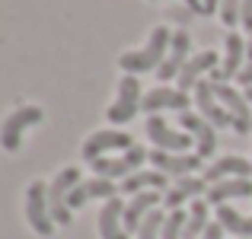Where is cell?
<instances>
[{"mask_svg": "<svg viewBox=\"0 0 252 239\" xmlns=\"http://www.w3.org/2000/svg\"><path fill=\"white\" fill-rule=\"evenodd\" d=\"M134 147V141H131V134H125V131H96V134L86 137L83 144V159L86 163H96V159H102L109 150H131Z\"/></svg>", "mask_w": 252, "mask_h": 239, "instance_id": "obj_9", "label": "cell"}, {"mask_svg": "<svg viewBox=\"0 0 252 239\" xmlns=\"http://www.w3.org/2000/svg\"><path fill=\"white\" fill-rule=\"evenodd\" d=\"M211 70H217V55H214V51H201V55L189 58V64L182 67V74L176 77L179 90H182V92L195 90V86L201 83V74H211Z\"/></svg>", "mask_w": 252, "mask_h": 239, "instance_id": "obj_20", "label": "cell"}, {"mask_svg": "<svg viewBox=\"0 0 252 239\" xmlns=\"http://www.w3.org/2000/svg\"><path fill=\"white\" fill-rule=\"evenodd\" d=\"M150 163L154 169H160L163 176H191L195 169H201V156L198 153H169V150H150Z\"/></svg>", "mask_w": 252, "mask_h": 239, "instance_id": "obj_12", "label": "cell"}, {"mask_svg": "<svg viewBox=\"0 0 252 239\" xmlns=\"http://www.w3.org/2000/svg\"><path fill=\"white\" fill-rule=\"evenodd\" d=\"M227 55H223V64L217 70H211V83H227V80H233V77H240V70H243V64H246V38L243 35H236V32H230L227 38Z\"/></svg>", "mask_w": 252, "mask_h": 239, "instance_id": "obj_11", "label": "cell"}, {"mask_svg": "<svg viewBox=\"0 0 252 239\" xmlns=\"http://www.w3.org/2000/svg\"><path fill=\"white\" fill-rule=\"evenodd\" d=\"M185 220H189V210H169L166 214V223H163V239H182V230H185Z\"/></svg>", "mask_w": 252, "mask_h": 239, "instance_id": "obj_27", "label": "cell"}, {"mask_svg": "<svg viewBox=\"0 0 252 239\" xmlns=\"http://www.w3.org/2000/svg\"><path fill=\"white\" fill-rule=\"evenodd\" d=\"M189 32H172V42H169V51H166V61L160 64V70H157V77L163 80V83H169L172 77L182 74V67L189 64Z\"/></svg>", "mask_w": 252, "mask_h": 239, "instance_id": "obj_14", "label": "cell"}, {"mask_svg": "<svg viewBox=\"0 0 252 239\" xmlns=\"http://www.w3.org/2000/svg\"><path fill=\"white\" fill-rule=\"evenodd\" d=\"M169 42H172V32L166 26H157L150 32V42L144 45L141 51H125L118 58V67L125 74H147V70H160V64L166 61V51H169Z\"/></svg>", "mask_w": 252, "mask_h": 239, "instance_id": "obj_1", "label": "cell"}, {"mask_svg": "<svg viewBox=\"0 0 252 239\" xmlns=\"http://www.w3.org/2000/svg\"><path fill=\"white\" fill-rule=\"evenodd\" d=\"M163 223H166L163 210H150V214L144 217L141 230H137V239H163Z\"/></svg>", "mask_w": 252, "mask_h": 239, "instance_id": "obj_26", "label": "cell"}, {"mask_svg": "<svg viewBox=\"0 0 252 239\" xmlns=\"http://www.w3.org/2000/svg\"><path fill=\"white\" fill-rule=\"evenodd\" d=\"M240 13H243V0H220V23L227 29H233L240 23Z\"/></svg>", "mask_w": 252, "mask_h": 239, "instance_id": "obj_28", "label": "cell"}, {"mask_svg": "<svg viewBox=\"0 0 252 239\" xmlns=\"http://www.w3.org/2000/svg\"><path fill=\"white\" fill-rule=\"evenodd\" d=\"M42 118H45V112L38 109V105H23V109H16L10 118H3V128H0V147H3L6 153L19 150V144H23V134H26V128L38 124Z\"/></svg>", "mask_w": 252, "mask_h": 239, "instance_id": "obj_5", "label": "cell"}, {"mask_svg": "<svg viewBox=\"0 0 252 239\" xmlns=\"http://www.w3.org/2000/svg\"><path fill=\"white\" fill-rule=\"evenodd\" d=\"M204 188H208V182H204V179L185 176V179H179L176 185H169V191L163 195V201H166V208H169V210H179L185 201H189V198H198Z\"/></svg>", "mask_w": 252, "mask_h": 239, "instance_id": "obj_23", "label": "cell"}, {"mask_svg": "<svg viewBox=\"0 0 252 239\" xmlns=\"http://www.w3.org/2000/svg\"><path fill=\"white\" fill-rule=\"evenodd\" d=\"M141 102H144V96H141V83H137V77L125 74L122 83H118V96H115V102L109 105L105 118H109L112 124H125V121H131V118L141 112Z\"/></svg>", "mask_w": 252, "mask_h": 239, "instance_id": "obj_3", "label": "cell"}, {"mask_svg": "<svg viewBox=\"0 0 252 239\" xmlns=\"http://www.w3.org/2000/svg\"><path fill=\"white\" fill-rule=\"evenodd\" d=\"M169 185V176H163L160 169H137L134 176L122 179V185H118V191H125V195H141V191H163Z\"/></svg>", "mask_w": 252, "mask_h": 239, "instance_id": "obj_18", "label": "cell"}, {"mask_svg": "<svg viewBox=\"0 0 252 239\" xmlns=\"http://www.w3.org/2000/svg\"><path fill=\"white\" fill-rule=\"evenodd\" d=\"M141 109L147 112V115H157V112H163V109H176L179 115H182V112H189V92L169 90V86H157V90H150L147 96H144Z\"/></svg>", "mask_w": 252, "mask_h": 239, "instance_id": "obj_15", "label": "cell"}, {"mask_svg": "<svg viewBox=\"0 0 252 239\" xmlns=\"http://www.w3.org/2000/svg\"><path fill=\"white\" fill-rule=\"evenodd\" d=\"M157 204H160V191H141V195H134L125 204V230H128V233H137L144 217H147Z\"/></svg>", "mask_w": 252, "mask_h": 239, "instance_id": "obj_21", "label": "cell"}, {"mask_svg": "<svg viewBox=\"0 0 252 239\" xmlns=\"http://www.w3.org/2000/svg\"><path fill=\"white\" fill-rule=\"evenodd\" d=\"M118 195V185L112 182V179H102V176H96V179H90V182H80L74 191H70V210L74 208H83L86 201H93V198H115Z\"/></svg>", "mask_w": 252, "mask_h": 239, "instance_id": "obj_19", "label": "cell"}, {"mask_svg": "<svg viewBox=\"0 0 252 239\" xmlns=\"http://www.w3.org/2000/svg\"><path fill=\"white\" fill-rule=\"evenodd\" d=\"M243 96H246V99H249V105H252V86H249V90H243Z\"/></svg>", "mask_w": 252, "mask_h": 239, "instance_id": "obj_33", "label": "cell"}, {"mask_svg": "<svg viewBox=\"0 0 252 239\" xmlns=\"http://www.w3.org/2000/svg\"><path fill=\"white\" fill-rule=\"evenodd\" d=\"M147 137L154 141L157 150H169V153H185L195 144V137L189 131H172L166 124V118H160V115L147 118Z\"/></svg>", "mask_w": 252, "mask_h": 239, "instance_id": "obj_8", "label": "cell"}, {"mask_svg": "<svg viewBox=\"0 0 252 239\" xmlns=\"http://www.w3.org/2000/svg\"><path fill=\"white\" fill-rule=\"evenodd\" d=\"M214 96L220 99V105L230 112L233 118V131L236 134H249L252 131V105L240 90H233L230 83H214Z\"/></svg>", "mask_w": 252, "mask_h": 239, "instance_id": "obj_6", "label": "cell"}, {"mask_svg": "<svg viewBox=\"0 0 252 239\" xmlns=\"http://www.w3.org/2000/svg\"><path fill=\"white\" fill-rule=\"evenodd\" d=\"M147 159H150V153L134 144L131 150H125V156H118V159L102 156V159H96V163H90V166L96 169V176H102V179H128V176H134Z\"/></svg>", "mask_w": 252, "mask_h": 239, "instance_id": "obj_7", "label": "cell"}, {"mask_svg": "<svg viewBox=\"0 0 252 239\" xmlns=\"http://www.w3.org/2000/svg\"><path fill=\"white\" fill-rule=\"evenodd\" d=\"M236 80H240L246 90L252 86V38H249V45H246V64H243V70H240V77H236Z\"/></svg>", "mask_w": 252, "mask_h": 239, "instance_id": "obj_29", "label": "cell"}, {"mask_svg": "<svg viewBox=\"0 0 252 239\" xmlns=\"http://www.w3.org/2000/svg\"><path fill=\"white\" fill-rule=\"evenodd\" d=\"M223 233H227V230H223L220 223H211V227L204 230V233L198 236V239H223Z\"/></svg>", "mask_w": 252, "mask_h": 239, "instance_id": "obj_32", "label": "cell"}, {"mask_svg": "<svg viewBox=\"0 0 252 239\" xmlns=\"http://www.w3.org/2000/svg\"><path fill=\"white\" fill-rule=\"evenodd\" d=\"M252 176V163L243 156H220L217 163H211L208 169H204V182L208 185H217L223 182V179H249Z\"/></svg>", "mask_w": 252, "mask_h": 239, "instance_id": "obj_16", "label": "cell"}, {"mask_svg": "<svg viewBox=\"0 0 252 239\" xmlns=\"http://www.w3.org/2000/svg\"><path fill=\"white\" fill-rule=\"evenodd\" d=\"M240 23H243V29L252 32V0H243V13H240Z\"/></svg>", "mask_w": 252, "mask_h": 239, "instance_id": "obj_31", "label": "cell"}, {"mask_svg": "<svg viewBox=\"0 0 252 239\" xmlns=\"http://www.w3.org/2000/svg\"><path fill=\"white\" fill-rule=\"evenodd\" d=\"M230 198H252V182L249 179H223L217 185H208V204H227Z\"/></svg>", "mask_w": 252, "mask_h": 239, "instance_id": "obj_22", "label": "cell"}, {"mask_svg": "<svg viewBox=\"0 0 252 239\" xmlns=\"http://www.w3.org/2000/svg\"><path fill=\"white\" fill-rule=\"evenodd\" d=\"M179 121H182V131H189V134L195 137L198 156H201V159H208L217 150V134H214V124H211L208 118L195 115V112H182V115H179Z\"/></svg>", "mask_w": 252, "mask_h": 239, "instance_id": "obj_13", "label": "cell"}, {"mask_svg": "<svg viewBox=\"0 0 252 239\" xmlns=\"http://www.w3.org/2000/svg\"><path fill=\"white\" fill-rule=\"evenodd\" d=\"M217 223H220L227 233H233L240 239H252V217L233 210L230 204H220V208H217Z\"/></svg>", "mask_w": 252, "mask_h": 239, "instance_id": "obj_24", "label": "cell"}, {"mask_svg": "<svg viewBox=\"0 0 252 239\" xmlns=\"http://www.w3.org/2000/svg\"><path fill=\"white\" fill-rule=\"evenodd\" d=\"M195 105H198V112H201V118H208L214 128H233V118H230V112L220 105V99L214 96V83H211V80H201V83L195 86Z\"/></svg>", "mask_w": 252, "mask_h": 239, "instance_id": "obj_10", "label": "cell"}, {"mask_svg": "<svg viewBox=\"0 0 252 239\" xmlns=\"http://www.w3.org/2000/svg\"><path fill=\"white\" fill-rule=\"evenodd\" d=\"M99 236L102 239H128L122 198H109V201L102 204V210H99Z\"/></svg>", "mask_w": 252, "mask_h": 239, "instance_id": "obj_17", "label": "cell"}, {"mask_svg": "<svg viewBox=\"0 0 252 239\" xmlns=\"http://www.w3.org/2000/svg\"><path fill=\"white\" fill-rule=\"evenodd\" d=\"M208 201H201V198H195L189 208V220H185V230H182V239H198L208 230Z\"/></svg>", "mask_w": 252, "mask_h": 239, "instance_id": "obj_25", "label": "cell"}, {"mask_svg": "<svg viewBox=\"0 0 252 239\" xmlns=\"http://www.w3.org/2000/svg\"><path fill=\"white\" fill-rule=\"evenodd\" d=\"M80 185V169L67 166L55 176V182L48 185V208H51V220L58 227H67L70 223V191Z\"/></svg>", "mask_w": 252, "mask_h": 239, "instance_id": "obj_2", "label": "cell"}, {"mask_svg": "<svg viewBox=\"0 0 252 239\" xmlns=\"http://www.w3.org/2000/svg\"><path fill=\"white\" fill-rule=\"evenodd\" d=\"M185 3H189L195 13H214V10H220V0H185Z\"/></svg>", "mask_w": 252, "mask_h": 239, "instance_id": "obj_30", "label": "cell"}, {"mask_svg": "<svg viewBox=\"0 0 252 239\" xmlns=\"http://www.w3.org/2000/svg\"><path fill=\"white\" fill-rule=\"evenodd\" d=\"M26 220L38 236L55 233V220H51V208H48V185L45 182H32L26 188Z\"/></svg>", "mask_w": 252, "mask_h": 239, "instance_id": "obj_4", "label": "cell"}]
</instances>
